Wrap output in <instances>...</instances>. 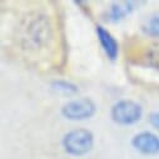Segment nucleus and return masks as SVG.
I'll use <instances>...</instances> for the list:
<instances>
[{"label":"nucleus","instance_id":"f03ea898","mask_svg":"<svg viewBox=\"0 0 159 159\" xmlns=\"http://www.w3.org/2000/svg\"><path fill=\"white\" fill-rule=\"evenodd\" d=\"M64 150L74 157H82L89 153L94 144V135L90 130L78 128L68 132L61 140Z\"/></svg>","mask_w":159,"mask_h":159},{"label":"nucleus","instance_id":"423d86ee","mask_svg":"<svg viewBox=\"0 0 159 159\" xmlns=\"http://www.w3.org/2000/svg\"><path fill=\"white\" fill-rule=\"evenodd\" d=\"M95 34L98 36V40H99L100 47L104 50L105 55L111 61H114L118 58V53H119V44L115 40V38L102 25L95 26Z\"/></svg>","mask_w":159,"mask_h":159},{"label":"nucleus","instance_id":"0eeeda50","mask_svg":"<svg viewBox=\"0 0 159 159\" xmlns=\"http://www.w3.org/2000/svg\"><path fill=\"white\" fill-rule=\"evenodd\" d=\"M134 10L133 2H114L110 4L107 14V19L111 23H118L123 20Z\"/></svg>","mask_w":159,"mask_h":159},{"label":"nucleus","instance_id":"7ed1b4c3","mask_svg":"<svg viewBox=\"0 0 159 159\" xmlns=\"http://www.w3.org/2000/svg\"><path fill=\"white\" fill-rule=\"evenodd\" d=\"M143 115L142 107L134 100H119L110 109L111 120L119 125H132L140 120Z\"/></svg>","mask_w":159,"mask_h":159},{"label":"nucleus","instance_id":"1a4fd4ad","mask_svg":"<svg viewBox=\"0 0 159 159\" xmlns=\"http://www.w3.org/2000/svg\"><path fill=\"white\" fill-rule=\"evenodd\" d=\"M142 31L152 38H159V11L152 14L142 25Z\"/></svg>","mask_w":159,"mask_h":159},{"label":"nucleus","instance_id":"20e7f679","mask_svg":"<svg viewBox=\"0 0 159 159\" xmlns=\"http://www.w3.org/2000/svg\"><path fill=\"white\" fill-rule=\"evenodd\" d=\"M97 111V105L90 98L73 99L63 105L61 115L68 120H85Z\"/></svg>","mask_w":159,"mask_h":159},{"label":"nucleus","instance_id":"6e6552de","mask_svg":"<svg viewBox=\"0 0 159 159\" xmlns=\"http://www.w3.org/2000/svg\"><path fill=\"white\" fill-rule=\"evenodd\" d=\"M142 64L159 71V40L149 44L142 55Z\"/></svg>","mask_w":159,"mask_h":159},{"label":"nucleus","instance_id":"9d476101","mask_svg":"<svg viewBox=\"0 0 159 159\" xmlns=\"http://www.w3.org/2000/svg\"><path fill=\"white\" fill-rule=\"evenodd\" d=\"M50 85L54 90L64 93V94H76L79 92V88L68 80H54V82H52Z\"/></svg>","mask_w":159,"mask_h":159},{"label":"nucleus","instance_id":"39448f33","mask_svg":"<svg viewBox=\"0 0 159 159\" xmlns=\"http://www.w3.org/2000/svg\"><path fill=\"white\" fill-rule=\"evenodd\" d=\"M132 145L142 154L154 155L159 153V137L152 132H140L132 138Z\"/></svg>","mask_w":159,"mask_h":159},{"label":"nucleus","instance_id":"f257e3e1","mask_svg":"<svg viewBox=\"0 0 159 159\" xmlns=\"http://www.w3.org/2000/svg\"><path fill=\"white\" fill-rule=\"evenodd\" d=\"M50 36V26L49 20H47L45 15L38 14L33 19H30L24 28L23 39L26 43V47L38 49L47 44Z\"/></svg>","mask_w":159,"mask_h":159},{"label":"nucleus","instance_id":"9b49d317","mask_svg":"<svg viewBox=\"0 0 159 159\" xmlns=\"http://www.w3.org/2000/svg\"><path fill=\"white\" fill-rule=\"evenodd\" d=\"M148 119H149L150 125H152L154 129L159 130V111H153V113H150Z\"/></svg>","mask_w":159,"mask_h":159}]
</instances>
